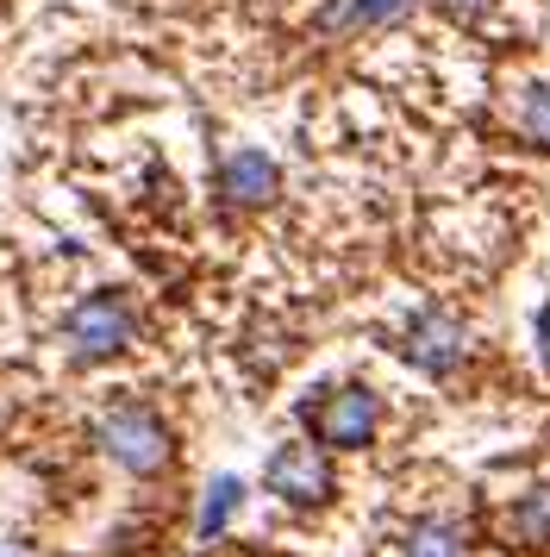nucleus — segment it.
<instances>
[{
  "label": "nucleus",
  "mask_w": 550,
  "mask_h": 557,
  "mask_svg": "<svg viewBox=\"0 0 550 557\" xmlns=\"http://www.w3.org/2000/svg\"><path fill=\"white\" fill-rule=\"evenodd\" d=\"M300 420L325 451H370L382 432V395L363 382H345V388H325L320 401L300 407Z\"/></svg>",
  "instance_id": "obj_1"
},
{
  "label": "nucleus",
  "mask_w": 550,
  "mask_h": 557,
  "mask_svg": "<svg viewBox=\"0 0 550 557\" xmlns=\"http://www.w3.org/2000/svg\"><path fill=\"white\" fill-rule=\"evenodd\" d=\"M95 438H100V451L113 457L120 470H132V476H157L163 463H170V426L150 413V407L138 401H120V407H107L95 420Z\"/></svg>",
  "instance_id": "obj_2"
},
{
  "label": "nucleus",
  "mask_w": 550,
  "mask_h": 557,
  "mask_svg": "<svg viewBox=\"0 0 550 557\" xmlns=\"http://www.w3.org/2000/svg\"><path fill=\"white\" fill-rule=\"evenodd\" d=\"M132 338H138V313H132L125 295H88V301H75L70 320H63V345H70V357H82V363L120 357Z\"/></svg>",
  "instance_id": "obj_3"
},
{
  "label": "nucleus",
  "mask_w": 550,
  "mask_h": 557,
  "mask_svg": "<svg viewBox=\"0 0 550 557\" xmlns=\"http://www.w3.org/2000/svg\"><path fill=\"white\" fill-rule=\"evenodd\" d=\"M400 357L413 363V370H425L432 382H450L463 363H470V332H463V320L450 313V307H420L413 320H407V332H400Z\"/></svg>",
  "instance_id": "obj_4"
},
{
  "label": "nucleus",
  "mask_w": 550,
  "mask_h": 557,
  "mask_svg": "<svg viewBox=\"0 0 550 557\" xmlns=\"http://www.w3.org/2000/svg\"><path fill=\"white\" fill-rule=\"evenodd\" d=\"M263 488L288 507H325L332 502V463H325V445H275L270 463H263Z\"/></svg>",
  "instance_id": "obj_5"
},
{
  "label": "nucleus",
  "mask_w": 550,
  "mask_h": 557,
  "mask_svg": "<svg viewBox=\"0 0 550 557\" xmlns=\"http://www.w3.org/2000/svg\"><path fill=\"white\" fill-rule=\"evenodd\" d=\"M220 195L232 207H263L282 195V170H275L270 151H257V145H238V151L220 157Z\"/></svg>",
  "instance_id": "obj_6"
},
{
  "label": "nucleus",
  "mask_w": 550,
  "mask_h": 557,
  "mask_svg": "<svg viewBox=\"0 0 550 557\" xmlns=\"http://www.w3.org/2000/svg\"><path fill=\"white\" fill-rule=\"evenodd\" d=\"M500 532H507L513 545H525V552H550V482L520 488L513 507H507V520H500Z\"/></svg>",
  "instance_id": "obj_7"
},
{
  "label": "nucleus",
  "mask_w": 550,
  "mask_h": 557,
  "mask_svg": "<svg viewBox=\"0 0 550 557\" xmlns=\"http://www.w3.org/2000/svg\"><path fill=\"white\" fill-rule=\"evenodd\" d=\"M513 126L532 151H550V76L525 82L520 95H513Z\"/></svg>",
  "instance_id": "obj_8"
},
{
  "label": "nucleus",
  "mask_w": 550,
  "mask_h": 557,
  "mask_svg": "<svg viewBox=\"0 0 550 557\" xmlns=\"http://www.w3.org/2000/svg\"><path fill=\"white\" fill-rule=\"evenodd\" d=\"M413 7H420V0H345V7L332 13V26L338 32H382V26H400Z\"/></svg>",
  "instance_id": "obj_9"
},
{
  "label": "nucleus",
  "mask_w": 550,
  "mask_h": 557,
  "mask_svg": "<svg viewBox=\"0 0 550 557\" xmlns=\"http://www.w3.org/2000/svg\"><path fill=\"white\" fill-rule=\"evenodd\" d=\"M400 557H463V532L450 527V520H420V527L407 532Z\"/></svg>",
  "instance_id": "obj_10"
},
{
  "label": "nucleus",
  "mask_w": 550,
  "mask_h": 557,
  "mask_svg": "<svg viewBox=\"0 0 550 557\" xmlns=\"http://www.w3.org/2000/svg\"><path fill=\"white\" fill-rule=\"evenodd\" d=\"M238 502H245V482H238V476H220V482H213V488H207V502H200V539H220Z\"/></svg>",
  "instance_id": "obj_11"
},
{
  "label": "nucleus",
  "mask_w": 550,
  "mask_h": 557,
  "mask_svg": "<svg viewBox=\"0 0 550 557\" xmlns=\"http://www.w3.org/2000/svg\"><path fill=\"white\" fill-rule=\"evenodd\" d=\"M438 7H445L450 20H463V26H482V20L495 13L500 0H438Z\"/></svg>",
  "instance_id": "obj_12"
},
{
  "label": "nucleus",
  "mask_w": 550,
  "mask_h": 557,
  "mask_svg": "<svg viewBox=\"0 0 550 557\" xmlns=\"http://www.w3.org/2000/svg\"><path fill=\"white\" fill-rule=\"evenodd\" d=\"M532 338H538V363L550 370V301L538 307V320H532Z\"/></svg>",
  "instance_id": "obj_13"
}]
</instances>
